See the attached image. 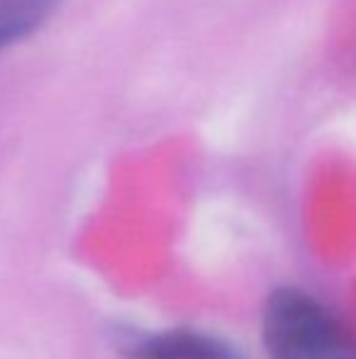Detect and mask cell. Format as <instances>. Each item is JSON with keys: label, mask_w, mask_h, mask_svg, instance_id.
Listing matches in <instances>:
<instances>
[{"label": "cell", "mask_w": 356, "mask_h": 359, "mask_svg": "<svg viewBox=\"0 0 356 359\" xmlns=\"http://www.w3.org/2000/svg\"><path fill=\"white\" fill-rule=\"evenodd\" d=\"M127 359H242L227 342L195 330H169L124 342Z\"/></svg>", "instance_id": "7a4b0ae2"}, {"label": "cell", "mask_w": 356, "mask_h": 359, "mask_svg": "<svg viewBox=\"0 0 356 359\" xmlns=\"http://www.w3.org/2000/svg\"><path fill=\"white\" fill-rule=\"evenodd\" d=\"M262 337L271 359H356L352 332L325 303L293 286L266 298Z\"/></svg>", "instance_id": "6da1fadb"}, {"label": "cell", "mask_w": 356, "mask_h": 359, "mask_svg": "<svg viewBox=\"0 0 356 359\" xmlns=\"http://www.w3.org/2000/svg\"><path fill=\"white\" fill-rule=\"evenodd\" d=\"M62 0H0V52L34 34Z\"/></svg>", "instance_id": "3957f363"}]
</instances>
